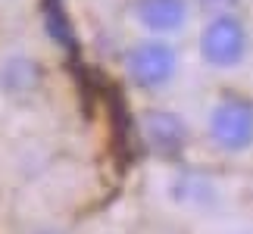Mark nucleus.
<instances>
[{
	"mask_svg": "<svg viewBox=\"0 0 253 234\" xmlns=\"http://www.w3.org/2000/svg\"><path fill=\"white\" fill-rule=\"evenodd\" d=\"M191 0H131L128 19L144 38H166L175 41L191 25Z\"/></svg>",
	"mask_w": 253,
	"mask_h": 234,
	"instance_id": "423d86ee",
	"label": "nucleus"
},
{
	"mask_svg": "<svg viewBox=\"0 0 253 234\" xmlns=\"http://www.w3.org/2000/svg\"><path fill=\"white\" fill-rule=\"evenodd\" d=\"M241 3L244 0H191V6L207 16H219V13H241Z\"/></svg>",
	"mask_w": 253,
	"mask_h": 234,
	"instance_id": "6e6552de",
	"label": "nucleus"
},
{
	"mask_svg": "<svg viewBox=\"0 0 253 234\" xmlns=\"http://www.w3.org/2000/svg\"><path fill=\"white\" fill-rule=\"evenodd\" d=\"M253 47L250 25L244 22L241 13H219L207 16L197 32V60L210 72H235L247 63Z\"/></svg>",
	"mask_w": 253,
	"mask_h": 234,
	"instance_id": "f03ea898",
	"label": "nucleus"
},
{
	"mask_svg": "<svg viewBox=\"0 0 253 234\" xmlns=\"http://www.w3.org/2000/svg\"><path fill=\"white\" fill-rule=\"evenodd\" d=\"M207 141L222 156H244L253 150V97L225 91L207 110Z\"/></svg>",
	"mask_w": 253,
	"mask_h": 234,
	"instance_id": "7ed1b4c3",
	"label": "nucleus"
},
{
	"mask_svg": "<svg viewBox=\"0 0 253 234\" xmlns=\"http://www.w3.org/2000/svg\"><path fill=\"white\" fill-rule=\"evenodd\" d=\"M122 78L144 97L166 94L181 75V50L166 38H138L122 50Z\"/></svg>",
	"mask_w": 253,
	"mask_h": 234,
	"instance_id": "f257e3e1",
	"label": "nucleus"
},
{
	"mask_svg": "<svg viewBox=\"0 0 253 234\" xmlns=\"http://www.w3.org/2000/svg\"><path fill=\"white\" fill-rule=\"evenodd\" d=\"M166 197L184 212L203 216L222 206L225 200V188L216 175H210L200 165H175L169 181H166Z\"/></svg>",
	"mask_w": 253,
	"mask_h": 234,
	"instance_id": "39448f33",
	"label": "nucleus"
},
{
	"mask_svg": "<svg viewBox=\"0 0 253 234\" xmlns=\"http://www.w3.org/2000/svg\"><path fill=\"white\" fill-rule=\"evenodd\" d=\"M138 134L157 159H178L191 144V125L172 106H144L138 113Z\"/></svg>",
	"mask_w": 253,
	"mask_h": 234,
	"instance_id": "20e7f679",
	"label": "nucleus"
},
{
	"mask_svg": "<svg viewBox=\"0 0 253 234\" xmlns=\"http://www.w3.org/2000/svg\"><path fill=\"white\" fill-rule=\"evenodd\" d=\"M25 234H66V231L56 228V225H35V228H28Z\"/></svg>",
	"mask_w": 253,
	"mask_h": 234,
	"instance_id": "1a4fd4ad",
	"label": "nucleus"
},
{
	"mask_svg": "<svg viewBox=\"0 0 253 234\" xmlns=\"http://www.w3.org/2000/svg\"><path fill=\"white\" fill-rule=\"evenodd\" d=\"M0 3H19V0H0Z\"/></svg>",
	"mask_w": 253,
	"mask_h": 234,
	"instance_id": "9d476101",
	"label": "nucleus"
},
{
	"mask_svg": "<svg viewBox=\"0 0 253 234\" xmlns=\"http://www.w3.org/2000/svg\"><path fill=\"white\" fill-rule=\"evenodd\" d=\"M44 87V63L28 50L0 56V94L9 100H28Z\"/></svg>",
	"mask_w": 253,
	"mask_h": 234,
	"instance_id": "0eeeda50",
	"label": "nucleus"
}]
</instances>
